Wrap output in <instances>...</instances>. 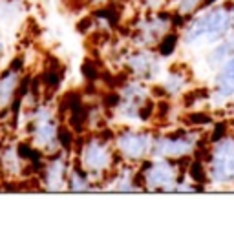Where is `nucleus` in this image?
<instances>
[{
	"label": "nucleus",
	"instance_id": "obj_1",
	"mask_svg": "<svg viewBox=\"0 0 234 252\" xmlns=\"http://www.w3.org/2000/svg\"><path fill=\"white\" fill-rule=\"evenodd\" d=\"M114 130H92L79 135L75 150H73V161H75L82 170H86L95 179L99 189H104V183L112 172L123 164L117 152L112 143Z\"/></svg>",
	"mask_w": 234,
	"mask_h": 252
},
{
	"label": "nucleus",
	"instance_id": "obj_2",
	"mask_svg": "<svg viewBox=\"0 0 234 252\" xmlns=\"http://www.w3.org/2000/svg\"><path fill=\"white\" fill-rule=\"evenodd\" d=\"M234 30V0H223L220 4L200 9L187 19L181 28V44L214 46Z\"/></svg>",
	"mask_w": 234,
	"mask_h": 252
},
{
	"label": "nucleus",
	"instance_id": "obj_3",
	"mask_svg": "<svg viewBox=\"0 0 234 252\" xmlns=\"http://www.w3.org/2000/svg\"><path fill=\"white\" fill-rule=\"evenodd\" d=\"M63 125L59 108L50 102L37 101L28 106L26 114V137L33 146H37L44 156H51L61 150L59 146V128Z\"/></svg>",
	"mask_w": 234,
	"mask_h": 252
},
{
	"label": "nucleus",
	"instance_id": "obj_4",
	"mask_svg": "<svg viewBox=\"0 0 234 252\" xmlns=\"http://www.w3.org/2000/svg\"><path fill=\"white\" fill-rule=\"evenodd\" d=\"M187 161H172L165 158H146L137 164V179L141 190L146 192H179L181 185L187 181Z\"/></svg>",
	"mask_w": 234,
	"mask_h": 252
},
{
	"label": "nucleus",
	"instance_id": "obj_5",
	"mask_svg": "<svg viewBox=\"0 0 234 252\" xmlns=\"http://www.w3.org/2000/svg\"><path fill=\"white\" fill-rule=\"evenodd\" d=\"M209 145L207 135L196 128H172L154 132L152 154L150 158H165L172 161H187L194 158L201 146Z\"/></svg>",
	"mask_w": 234,
	"mask_h": 252
},
{
	"label": "nucleus",
	"instance_id": "obj_6",
	"mask_svg": "<svg viewBox=\"0 0 234 252\" xmlns=\"http://www.w3.org/2000/svg\"><path fill=\"white\" fill-rule=\"evenodd\" d=\"M154 132L156 130H152V128H148L145 125L117 126L114 130V135H112V143H114V148L121 161L125 164L137 166L146 158H150Z\"/></svg>",
	"mask_w": 234,
	"mask_h": 252
},
{
	"label": "nucleus",
	"instance_id": "obj_7",
	"mask_svg": "<svg viewBox=\"0 0 234 252\" xmlns=\"http://www.w3.org/2000/svg\"><path fill=\"white\" fill-rule=\"evenodd\" d=\"M207 179L214 189H233L234 187V133L229 137L209 145L205 154Z\"/></svg>",
	"mask_w": 234,
	"mask_h": 252
},
{
	"label": "nucleus",
	"instance_id": "obj_8",
	"mask_svg": "<svg viewBox=\"0 0 234 252\" xmlns=\"http://www.w3.org/2000/svg\"><path fill=\"white\" fill-rule=\"evenodd\" d=\"M123 66L128 77L148 84H156L165 73L163 59L159 57L154 48H145V46H135L128 51L123 59Z\"/></svg>",
	"mask_w": 234,
	"mask_h": 252
},
{
	"label": "nucleus",
	"instance_id": "obj_9",
	"mask_svg": "<svg viewBox=\"0 0 234 252\" xmlns=\"http://www.w3.org/2000/svg\"><path fill=\"white\" fill-rule=\"evenodd\" d=\"M71 163H73V156L64 150L46 156L42 168L37 174L38 189H42L44 192H64Z\"/></svg>",
	"mask_w": 234,
	"mask_h": 252
},
{
	"label": "nucleus",
	"instance_id": "obj_10",
	"mask_svg": "<svg viewBox=\"0 0 234 252\" xmlns=\"http://www.w3.org/2000/svg\"><path fill=\"white\" fill-rule=\"evenodd\" d=\"M172 30V11H154L146 13L141 17L135 26H134L132 42L135 46H145V48H154L158 40L163 37L167 32Z\"/></svg>",
	"mask_w": 234,
	"mask_h": 252
},
{
	"label": "nucleus",
	"instance_id": "obj_11",
	"mask_svg": "<svg viewBox=\"0 0 234 252\" xmlns=\"http://www.w3.org/2000/svg\"><path fill=\"white\" fill-rule=\"evenodd\" d=\"M234 97V55L220 66L212 75L209 88V110L225 112Z\"/></svg>",
	"mask_w": 234,
	"mask_h": 252
},
{
	"label": "nucleus",
	"instance_id": "obj_12",
	"mask_svg": "<svg viewBox=\"0 0 234 252\" xmlns=\"http://www.w3.org/2000/svg\"><path fill=\"white\" fill-rule=\"evenodd\" d=\"M24 82V61L13 59L6 68L0 69V115L11 112L15 101L20 97V88Z\"/></svg>",
	"mask_w": 234,
	"mask_h": 252
},
{
	"label": "nucleus",
	"instance_id": "obj_13",
	"mask_svg": "<svg viewBox=\"0 0 234 252\" xmlns=\"http://www.w3.org/2000/svg\"><path fill=\"white\" fill-rule=\"evenodd\" d=\"M152 88L161 92V99H181L192 88V73L183 64H172Z\"/></svg>",
	"mask_w": 234,
	"mask_h": 252
},
{
	"label": "nucleus",
	"instance_id": "obj_14",
	"mask_svg": "<svg viewBox=\"0 0 234 252\" xmlns=\"http://www.w3.org/2000/svg\"><path fill=\"white\" fill-rule=\"evenodd\" d=\"M28 172H32V168L20 154L19 143H0V177L4 181H19Z\"/></svg>",
	"mask_w": 234,
	"mask_h": 252
},
{
	"label": "nucleus",
	"instance_id": "obj_15",
	"mask_svg": "<svg viewBox=\"0 0 234 252\" xmlns=\"http://www.w3.org/2000/svg\"><path fill=\"white\" fill-rule=\"evenodd\" d=\"M234 55V30L229 33L227 37L222 38L220 42H216L214 46H210L209 50L205 51V66L214 73L216 69L220 68L225 61Z\"/></svg>",
	"mask_w": 234,
	"mask_h": 252
},
{
	"label": "nucleus",
	"instance_id": "obj_16",
	"mask_svg": "<svg viewBox=\"0 0 234 252\" xmlns=\"http://www.w3.org/2000/svg\"><path fill=\"white\" fill-rule=\"evenodd\" d=\"M99 185L95 183V179L90 176L86 170H82L81 166L73 161L70 166V174H68V183L66 190L68 192H90V190H97Z\"/></svg>",
	"mask_w": 234,
	"mask_h": 252
},
{
	"label": "nucleus",
	"instance_id": "obj_17",
	"mask_svg": "<svg viewBox=\"0 0 234 252\" xmlns=\"http://www.w3.org/2000/svg\"><path fill=\"white\" fill-rule=\"evenodd\" d=\"M179 44H181V32L172 28L170 32H167L163 37L159 38L158 44L154 46V50L158 51V55L163 61H167V59H172L176 55Z\"/></svg>",
	"mask_w": 234,
	"mask_h": 252
},
{
	"label": "nucleus",
	"instance_id": "obj_18",
	"mask_svg": "<svg viewBox=\"0 0 234 252\" xmlns=\"http://www.w3.org/2000/svg\"><path fill=\"white\" fill-rule=\"evenodd\" d=\"M214 121H216V115L212 114V110H205V108H192L189 114L183 115V126L196 128V130L210 128V125Z\"/></svg>",
	"mask_w": 234,
	"mask_h": 252
},
{
	"label": "nucleus",
	"instance_id": "obj_19",
	"mask_svg": "<svg viewBox=\"0 0 234 252\" xmlns=\"http://www.w3.org/2000/svg\"><path fill=\"white\" fill-rule=\"evenodd\" d=\"M92 19H94L95 24L104 26L106 30H114V28H117V24H119V11H117L115 6L106 4V6L95 9Z\"/></svg>",
	"mask_w": 234,
	"mask_h": 252
},
{
	"label": "nucleus",
	"instance_id": "obj_20",
	"mask_svg": "<svg viewBox=\"0 0 234 252\" xmlns=\"http://www.w3.org/2000/svg\"><path fill=\"white\" fill-rule=\"evenodd\" d=\"M233 126H234V121L231 119V117L216 119L214 123L210 125V130H209V133H207L209 145L218 143V141H222V139L229 137V135H233Z\"/></svg>",
	"mask_w": 234,
	"mask_h": 252
},
{
	"label": "nucleus",
	"instance_id": "obj_21",
	"mask_svg": "<svg viewBox=\"0 0 234 252\" xmlns=\"http://www.w3.org/2000/svg\"><path fill=\"white\" fill-rule=\"evenodd\" d=\"M201 2L203 0H177L176 4V11L181 13L183 17H192L194 13H198L201 9Z\"/></svg>",
	"mask_w": 234,
	"mask_h": 252
},
{
	"label": "nucleus",
	"instance_id": "obj_22",
	"mask_svg": "<svg viewBox=\"0 0 234 252\" xmlns=\"http://www.w3.org/2000/svg\"><path fill=\"white\" fill-rule=\"evenodd\" d=\"M40 79H42V84L48 90H57L61 86V82H63V73L57 68H50L42 73Z\"/></svg>",
	"mask_w": 234,
	"mask_h": 252
},
{
	"label": "nucleus",
	"instance_id": "obj_23",
	"mask_svg": "<svg viewBox=\"0 0 234 252\" xmlns=\"http://www.w3.org/2000/svg\"><path fill=\"white\" fill-rule=\"evenodd\" d=\"M81 71L88 82H95L101 79V69H99V66H97L94 61H86V63L82 64Z\"/></svg>",
	"mask_w": 234,
	"mask_h": 252
},
{
	"label": "nucleus",
	"instance_id": "obj_24",
	"mask_svg": "<svg viewBox=\"0 0 234 252\" xmlns=\"http://www.w3.org/2000/svg\"><path fill=\"white\" fill-rule=\"evenodd\" d=\"M7 66V44L0 38V69Z\"/></svg>",
	"mask_w": 234,
	"mask_h": 252
},
{
	"label": "nucleus",
	"instance_id": "obj_25",
	"mask_svg": "<svg viewBox=\"0 0 234 252\" xmlns=\"http://www.w3.org/2000/svg\"><path fill=\"white\" fill-rule=\"evenodd\" d=\"M220 2H223V0H203L201 9H205V7H210V6H216V4H220Z\"/></svg>",
	"mask_w": 234,
	"mask_h": 252
},
{
	"label": "nucleus",
	"instance_id": "obj_26",
	"mask_svg": "<svg viewBox=\"0 0 234 252\" xmlns=\"http://www.w3.org/2000/svg\"><path fill=\"white\" fill-rule=\"evenodd\" d=\"M225 112H229V117L234 119V97H233V101L227 104V110H225Z\"/></svg>",
	"mask_w": 234,
	"mask_h": 252
},
{
	"label": "nucleus",
	"instance_id": "obj_27",
	"mask_svg": "<svg viewBox=\"0 0 234 252\" xmlns=\"http://www.w3.org/2000/svg\"><path fill=\"white\" fill-rule=\"evenodd\" d=\"M82 2H88V4H92V2H97V0H82Z\"/></svg>",
	"mask_w": 234,
	"mask_h": 252
},
{
	"label": "nucleus",
	"instance_id": "obj_28",
	"mask_svg": "<svg viewBox=\"0 0 234 252\" xmlns=\"http://www.w3.org/2000/svg\"><path fill=\"white\" fill-rule=\"evenodd\" d=\"M233 121H234V119H233ZM233 133H234V126H233Z\"/></svg>",
	"mask_w": 234,
	"mask_h": 252
}]
</instances>
